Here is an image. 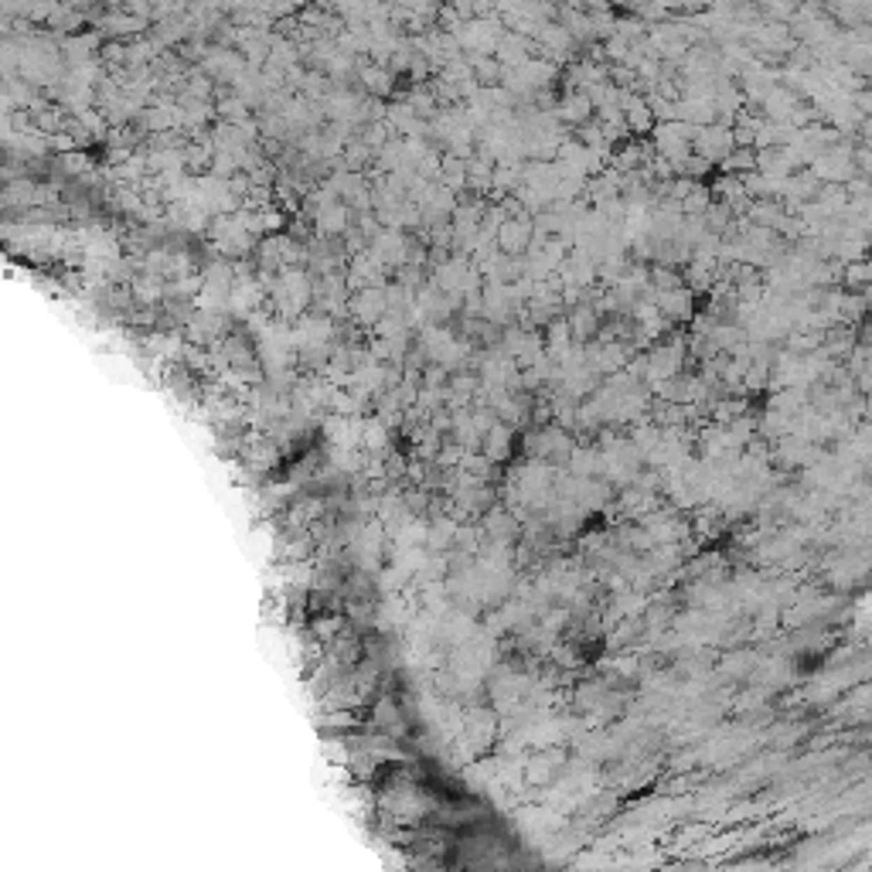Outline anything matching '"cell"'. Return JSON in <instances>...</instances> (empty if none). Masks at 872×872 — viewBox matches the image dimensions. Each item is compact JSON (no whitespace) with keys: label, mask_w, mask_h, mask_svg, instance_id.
<instances>
[{"label":"cell","mask_w":872,"mask_h":872,"mask_svg":"<svg viewBox=\"0 0 872 872\" xmlns=\"http://www.w3.org/2000/svg\"><path fill=\"white\" fill-rule=\"evenodd\" d=\"M766 10L777 17H791L794 14V0H766Z\"/></svg>","instance_id":"obj_1"}]
</instances>
